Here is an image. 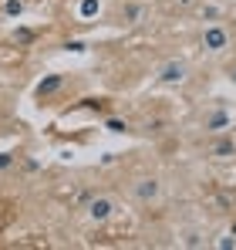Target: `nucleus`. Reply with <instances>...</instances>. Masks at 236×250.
Listing matches in <instances>:
<instances>
[{"label": "nucleus", "mask_w": 236, "mask_h": 250, "mask_svg": "<svg viewBox=\"0 0 236 250\" xmlns=\"http://www.w3.org/2000/svg\"><path fill=\"white\" fill-rule=\"evenodd\" d=\"M132 196L138 203H156L158 196H162V183H158L156 176H142V179L132 183Z\"/></svg>", "instance_id": "obj_1"}, {"label": "nucleus", "mask_w": 236, "mask_h": 250, "mask_svg": "<svg viewBox=\"0 0 236 250\" xmlns=\"http://www.w3.org/2000/svg\"><path fill=\"white\" fill-rule=\"evenodd\" d=\"M202 47H206L209 54H223V51L230 47V31H226L223 24L206 27V31H202Z\"/></svg>", "instance_id": "obj_2"}, {"label": "nucleus", "mask_w": 236, "mask_h": 250, "mask_svg": "<svg viewBox=\"0 0 236 250\" xmlns=\"http://www.w3.org/2000/svg\"><path fill=\"white\" fill-rule=\"evenodd\" d=\"M186 61H179V58H172V61H165V64H158L156 71V82L158 84H182L186 82Z\"/></svg>", "instance_id": "obj_3"}, {"label": "nucleus", "mask_w": 236, "mask_h": 250, "mask_svg": "<svg viewBox=\"0 0 236 250\" xmlns=\"http://www.w3.org/2000/svg\"><path fill=\"white\" fill-rule=\"evenodd\" d=\"M88 216H91L95 223H108V220L115 216V200H112V196H91V200H88Z\"/></svg>", "instance_id": "obj_4"}, {"label": "nucleus", "mask_w": 236, "mask_h": 250, "mask_svg": "<svg viewBox=\"0 0 236 250\" xmlns=\"http://www.w3.org/2000/svg\"><path fill=\"white\" fill-rule=\"evenodd\" d=\"M61 84H64V75H47V78H40V82H38L34 95H38V98H51L54 91H61Z\"/></svg>", "instance_id": "obj_5"}, {"label": "nucleus", "mask_w": 236, "mask_h": 250, "mask_svg": "<svg viewBox=\"0 0 236 250\" xmlns=\"http://www.w3.org/2000/svg\"><path fill=\"white\" fill-rule=\"evenodd\" d=\"M209 156H216V159H230V156H236V142L230 139V135H219V139L209 146Z\"/></svg>", "instance_id": "obj_6"}, {"label": "nucleus", "mask_w": 236, "mask_h": 250, "mask_svg": "<svg viewBox=\"0 0 236 250\" xmlns=\"http://www.w3.org/2000/svg\"><path fill=\"white\" fill-rule=\"evenodd\" d=\"M230 122H233V119H230L226 112H213V115H206V128H209V132H226Z\"/></svg>", "instance_id": "obj_7"}, {"label": "nucleus", "mask_w": 236, "mask_h": 250, "mask_svg": "<svg viewBox=\"0 0 236 250\" xmlns=\"http://www.w3.org/2000/svg\"><path fill=\"white\" fill-rule=\"evenodd\" d=\"M105 128L115 132V135H121V132H128V122H125V119H105Z\"/></svg>", "instance_id": "obj_8"}, {"label": "nucleus", "mask_w": 236, "mask_h": 250, "mask_svg": "<svg viewBox=\"0 0 236 250\" xmlns=\"http://www.w3.org/2000/svg\"><path fill=\"white\" fill-rule=\"evenodd\" d=\"M78 14H81V17H91V14H98V0H81V3H78Z\"/></svg>", "instance_id": "obj_9"}, {"label": "nucleus", "mask_w": 236, "mask_h": 250, "mask_svg": "<svg viewBox=\"0 0 236 250\" xmlns=\"http://www.w3.org/2000/svg\"><path fill=\"white\" fill-rule=\"evenodd\" d=\"M64 51H75V54H81V51H88V44L75 38V41H64Z\"/></svg>", "instance_id": "obj_10"}, {"label": "nucleus", "mask_w": 236, "mask_h": 250, "mask_svg": "<svg viewBox=\"0 0 236 250\" xmlns=\"http://www.w3.org/2000/svg\"><path fill=\"white\" fill-rule=\"evenodd\" d=\"M14 163H17V156H14V152H0V172H3V169H10Z\"/></svg>", "instance_id": "obj_11"}, {"label": "nucleus", "mask_w": 236, "mask_h": 250, "mask_svg": "<svg viewBox=\"0 0 236 250\" xmlns=\"http://www.w3.org/2000/svg\"><path fill=\"white\" fill-rule=\"evenodd\" d=\"M216 247H223V250H230V247H233V250H236V237H233V233L219 237V240H216Z\"/></svg>", "instance_id": "obj_12"}, {"label": "nucleus", "mask_w": 236, "mask_h": 250, "mask_svg": "<svg viewBox=\"0 0 236 250\" xmlns=\"http://www.w3.org/2000/svg\"><path fill=\"white\" fill-rule=\"evenodd\" d=\"M202 17H213V21H216V17H223V10H219L216 3H209V7H202Z\"/></svg>", "instance_id": "obj_13"}, {"label": "nucleus", "mask_w": 236, "mask_h": 250, "mask_svg": "<svg viewBox=\"0 0 236 250\" xmlns=\"http://www.w3.org/2000/svg\"><path fill=\"white\" fill-rule=\"evenodd\" d=\"M20 10H24L20 0H7V14H20Z\"/></svg>", "instance_id": "obj_14"}, {"label": "nucleus", "mask_w": 236, "mask_h": 250, "mask_svg": "<svg viewBox=\"0 0 236 250\" xmlns=\"http://www.w3.org/2000/svg\"><path fill=\"white\" fill-rule=\"evenodd\" d=\"M14 38H17V41H20V44L34 41V34H31V31H17V34H14Z\"/></svg>", "instance_id": "obj_15"}, {"label": "nucleus", "mask_w": 236, "mask_h": 250, "mask_svg": "<svg viewBox=\"0 0 236 250\" xmlns=\"http://www.w3.org/2000/svg\"><path fill=\"white\" fill-rule=\"evenodd\" d=\"M3 223H7V216H3V209H0V230H3Z\"/></svg>", "instance_id": "obj_16"}, {"label": "nucleus", "mask_w": 236, "mask_h": 250, "mask_svg": "<svg viewBox=\"0 0 236 250\" xmlns=\"http://www.w3.org/2000/svg\"><path fill=\"white\" fill-rule=\"evenodd\" d=\"M230 82H233V84H236V68H233V71H230Z\"/></svg>", "instance_id": "obj_17"}, {"label": "nucleus", "mask_w": 236, "mask_h": 250, "mask_svg": "<svg viewBox=\"0 0 236 250\" xmlns=\"http://www.w3.org/2000/svg\"><path fill=\"white\" fill-rule=\"evenodd\" d=\"M179 3H182V7H189V3H193V0H179Z\"/></svg>", "instance_id": "obj_18"}, {"label": "nucleus", "mask_w": 236, "mask_h": 250, "mask_svg": "<svg viewBox=\"0 0 236 250\" xmlns=\"http://www.w3.org/2000/svg\"><path fill=\"white\" fill-rule=\"evenodd\" d=\"M230 233H233V237H236V223H233V230H230Z\"/></svg>", "instance_id": "obj_19"}]
</instances>
